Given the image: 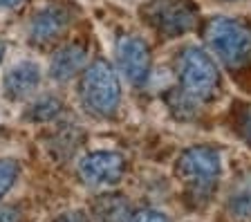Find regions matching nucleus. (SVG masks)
Instances as JSON below:
<instances>
[{
    "mask_svg": "<svg viewBox=\"0 0 251 222\" xmlns=\"http://www.w3.org/2000/svg\"><path fill=\"white\" fill-rule=\"evenodd\" d=\"M177 175L184 180L186 197L193 206H204L213 197L222 173L218 148L191 146L177 157Z\"/></svg>",
    "mask_w": 251,
    "mask_h": 222,
    "instance_id": "nucleus-1",
    "label": "nucleus"
},
{
    "mask_svg": "<svg viewBox=\"0 0 251 222\" xmlns=\"http://www.w3.org/2000/svg\"><path fill=\"white\" fill-rule=\"evenodd\" d=\"M204 38L211 52L229 70H240L251 63V27L238 18L215 16L206 23Z\"/></svg>",
    "mask_w": 251,
    "mask_h": 222,
    "instance_id": "nucleus-2",
    "label": "nucleus"
},
{
    "mask_svg": "<svg viewBox=\"0 0 251 222\" xmlns=\"http://www.w3.org/2000/svg\"><path fill=\"white\" fill-rule=\"evenodd\" d=\"M177 90L198 106L211 101L220 90V72L215 61L195 45L184 48V52L177 56Z\"/></svg>",
    "mask_w": 251,
    "mask_h": 222,
    "instance_id": "nucleus-3",
    "label": "nucleus"
},
{
    "mask_svg": "<svg viewBox=\"0 0 251 222\" xmlns=\"http://www.w3.org/2000/svg\"><path fill=\"white\" fill-rule=\"evenodd\" d=\"M78 95L88 112L97 117H112L121 101V83L115 68L103 58L92 61L81 76Z\"/></svg>",
    "mask_w": 251,
    "mask_h": 222,
    "instance_id": "nucleus-4",
    "label": "nucleus"
},
{
    "mask_svg": "<svg viewBox=\"0 0 251 222\" xmlns=\"http://www.w3.org/2000/svg\"><path fill=\"white\" fill-rule=\"evenodd\" d=\"M146 21L166 38H175L193 29L198 11L188 0H151L144 9Z\"/></svg>",
    "mask_w": 251,
    "mask_h": 222,
    "instance_id": "nucleus-5",
    "label": "nucleus"
},
{
    "mask_svg": "<svg viewBox=\"0 0 251 222\" xmlns=\"http://www.w3.org/2000/svg\"><path fill=\"white\" fill-rule=\"evenodd\" d=\"M72 25V9L63 2H50L34 14L29 23V41L38 48L58 41Z\"/></svg>",
    "mask_w": 251,
    "mask_h": 222,
    "instance_id": "nucleus-6",
    "label": "nucleus"
},
{
    "mask_svg": "<svg viewBox=\"0 0 251 222\" xmlns=\"http://www.w3.org/2000/svg\"><path fill=\"white\" fill-rule=\"evenodd\" d=\"M117 63L132 85H144L151 74V49L139 36H121L117 41Z\"/></svg>",
    "mask_w": 251,
    "mask_h": 222,
    "instance_id": "nucleus-7",
    "label": "nucleus"
},
{
    "mask_svg": "<svg viewBox=\"0 0 251 222\" xmlns=\"http://www.w3.org/2000/svg\"><path fill=\"white\" fill-rule=\"evenodd\" d=\"M126 173L124 155L115 150H94L85 155L78 164V175L92 186H108L117 184Z\"/></svg>",
    "mask_w": 251,
    "mask_h": 222,
    "instance_id": "nucleus-8",
    "label": "nucleus"
},
{
    "mask_svg": "<svg viewBox=\"0 0 251 222\" xmlns=\"http://www.w3.org/2000/svg\"><path fill=\"white\" fill-rule=\"evenodd\" d=\"M85 61H88V45L83 41H72L56 49L50 63V74L56 81H70L74 74L83 70Z\"/></svg>",
    "mask_w": 251,
    "mask_h": 222,
    "instance_id": "nucleus-9",
    "label": "nucleus"
},
{
    "mask_svg": "<svg viewBox=\"0 0 251 222\" xmlns=\"http://www.w3.org/2000/svg\"><path fill=\"white\" fill-rule=\"evenodd\" d=\"M38 83H41V70H38V65L29 63V61H23V63L14 65V68L5 74L2 90H5L7 99L21 101L36 90Z\"/></svg>",
    "mask_w": 251,
    "mask_h": 222,
    "instance_id": "nucleus-10",
    "label": "nucleus"
},
{
    "mask_svg": "<svg viewBox=\"0 0 251 222\" xmlns=\"http://www.w3.org/2000/svg\"><path fill=\"white\" fill-rule=\"evenodd\" d=\"M92 213L97 222H130L132 209L130 202L119 193H105L99 196L92 204Z\"/></svg>",
    "mask_w": 251,
    "mask_h": 222,
    "instance_id": "nucleus-11",
    "label": "nucleus"
},
{
    "mask_svg": "<svg viewBox=\"0 0 251 222\" xmlns=\"http://www.w3.org/2000/svg\"><path fill=\"white\" fill-rule=\"evenodd\" d=\"M61 101L56 99V97H41V99L36 101V103H31L29 110H27V119L29 122H52V119H56L58 115H61Z\"/></svg>",
    "mask_w": 251,
    "mask_h": 222,
    "instance_id": "nucleus-12",
    "label": "nucleus"
},
{
    "mask_svg": "<svg viewBox=\"0 0 251 222\" xmlns=\"http://www.w3.org/2000/svg\"><path fill=\"white\" fill-rule=\"evenodd\" d=\"M229 211L235 218H251V182H245L229 196Z\"/></svg>",
    "mask_w": 251,
    "mask_h": 222,
    "instance_id": "nucleus-13",
    "label": "nucleus"
},
{
    "mask_svg": "<svg viewBox=\"0 0 251 222\" xmlns=\"http://www.w3.org/2000/svg\"><path fill=\"white\" fill-rule=\"evenodd\" d=\"M21 173V164L16 159H0V197L7 196V191L14 186Z\"/></svg>",
    "mask_w": 251,
    "mask_h": 222,
    "instance_id": "nucleus-14",
    "label": "nucleus"
},
{
    "mask_svg": "<svg viewBox=\"0 0 251 222\" xmlns=\"http://www.w3.org/2000/svg\"><path fill=\"white\" fill-rule=\"evenodd\" d=\"M130 222H171L166 213L157 211V209H141V211L132 213Z\"/></svg>",
    "mask_w": 251,
    "mask_h": 222,
    "instance_id": "nucleus-15",
    "label": "nucleus"
},
{
    "mask_svg": "<svg viewBox=\"0 0 251 222\" xmlns=\"http://www.w3.org/2000/svg\"><path fill=\"white\" fill-rule=\"evenodd\" d=\"M240 132H242V137H245L247 142H249V146H251V106L240 115Z\"/></svg>",
    "mask_w": 251,
    "mask_h": 222,
    "instance_id": "nucleus-16",
    "label": "nucleus"
},
{
    "mask_svg": "<svg viewBox=\"0 0 251 222\" xmlns=\"http://www.w3.org/2000/svg\"><path fill=\"white\" fill-rule=\"evenodd\" d=\"M54 222H90V218L83 211H68V213H61Z\"/></svg>",
    "mask_w": 251,
    "mask_h": 222,
    "instance_id": "nucleus-17",
    "label": "nucleus"
},
{
    "mask_svg": "<svg viewBox=\"0 0 251 222\" xmlns=\"http://www.w3.org/2000/svg\"><path fill=\"white\" fill-rule=\"evenodd\" d=\"M0 222H25L21 218V213L14 211V209H2L0 211Z\"/></svg>",
    "mask_w": 251,
    "mask_h": 222,
    "instance_id": "nucleus-18",
    "label": "nucleus"
},
{
    "mask_svg": "<svg viewBox=\"0 0 251 222\" xmlns=\"http://www.w3.org/2000/svg\"><path fill=\"white\" fill-rule=\"evenodd\" d=\"M25 0H0V9H9V7H18Z\"/></svg>",
    "mask_w": 251,
    "mask_h": 222,
    "instance_id": "nucleus-19",
    "label": "nucleus"
},
{
    "mask_svg": "<svg viewBox=\"0 0 251 222\" xmlns=\"http://www.w3.org/2000/svg\"><path fill=\"white\" fill-rule=\"evenodd\" d=\"M2 56H5V43L0 41V61H2Z\"/></svg>",
    "mask_w": 251,
    "mask_h": 222,
    "instance_id": "nucleus-20",
    "label": "nucleus"
}]
</instances>
